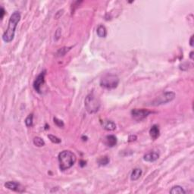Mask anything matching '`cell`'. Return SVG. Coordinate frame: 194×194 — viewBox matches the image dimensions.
<instances>
[{"label": "cell", "instance_id": "cell-14", "mask_svg": "<svg viewBox=\"0 0 194 194\" xmlns=\"http://www.w3.org/2000/svg\"><path fill=\"white\" fill-rule=\"evenodd\" d=\"M97 35L99 36V37L104 38L106 37L107 35V30L105 27L103 26V25H99L98 27H97Z\"/></svg>", "mask_w": 194, "mask_h": 194}, {"label": "cell", "instance_id": "cell-18", "mask_svg": "<svg viewBox=\"0 0 194 194\" xmlns=\"http://www.w3.org/2000/svg\"><path fill=\"white\" fill-rule=\"evenodd\" d=\"M33 121H34V115L30 114L25 119V124L27 127H32L33 126Z\"/></svg>", "mask_w": 194, "mask_h": 194}, {"label": "cell", "instance_id": "cell-4", "mask_svg": "<svg viewBox=\"0 0 194 194\" xmlns=\"http://www.w3.org/2000/svg\"><path fill=\"white\" fill-rule=\"evenodd\" d=\"M119 84V78L115 75H106L103 77L100 80L101 86L105 89H115L118 86Z\"/></svg>", "mask_w": 194, "mask_h": 194}, {"label": "cell", "instance_id": "cell-24", "mask_svg": "<svg viewBox=\"0 0 194 194\" xmlns=\"http://www.w3.org/2000/svg\"><path fill=\"white\" fill-rule=\"evenodd\" d=\"M5 12H6V11H5V9H4L2 7L1 8V9H0V13H1V19L3 18L4 15H5Z\"/></svg>", "mask_w": 194, "mask_h": 194}, {"label": "cell", "instance_id": "cell-17", "mask_svg": "<svg viewBox=\"0 0 194 194\" xmlns=\"http://www.w3.org/2000/svg\"><path fill=\"white\" fill-rule=\"evenodd\" d=\"M34 145L38 146V147H42L43 146H45V142H44V140H43L41 137H39V136L34 137Z\"/></svg>", "mask_w": 194, "mask_h": 194}, {"label": "cell", "instance_id": "cell-10", "mask_svg": "<svg viewBox=\"0 0 194 194\" xmlns=\"http://www.w3.org/2000/svg\"><path fill=\"white\" fill-rule=\"evenodd\" d=\"M149 135H150L151 138L153 140H156L159 137V135H160V130H159V127L158 125L154 124L152 126L150 130H149Z\"/></svg>", "mask_w": 194, "mask_h": 194}, {"label": "cell", "instance_id": "cell-1", "mask_svg": "<svg viewBox=\"0 0 194 194\" xmlns=\"http://www.w3.org/2000/svg\"><path fill=\"white\" fill-rule=\"evenodd\" d=\"M21 14L19 11H15L10 17L8 21V26L7 30L2 35V39L6 43H10L14 39L15 34V30L17 27L18 24L21 20Z\"/></svg>", "mask_w": 194, "mask_h": 194}, {"label": "cell", "instance_id": "cell-19", "mask_svg": "<svg viewBox=\"0 0 194 194\" xmlns=\"http://www.w3.org/2000/svg\"><path fill=\"white\" fill-rule=\"evenodd\" d=\"M48 138L50 140L51 142H52L53 143H61V140H60L59 138H58L57 136H54V135H52V134H49L48 135Z\"/></svg>", "mask_w": 194, "mask_h": 194}, {"label": "cell", "instance_id": "cell-12", "mask_svg": "<svg viewBox=\"0 0 194 194\" xmlns=\"http://www.w3.org/2000/svg\"><path fill=\"white\" fill-rule=\"evenodd\" d=\"M105 144L109 147H113L117 144V137L114 135H108L105 137Z\"/></svg>", "mask_w": 194, "mask_h": 194}, {"label": "cell", "instance_id": "cell-7", "mask_svg": "<svg viewBox=\"0 0 194 194\" xmlns=\"http://www.w3.org/2000/svg\"><path fill=\"white\" fill-rule=\"evenodd\" d=\"M45 75H46V71L41 72V74H39L38 75V77L36 78V80H34V84H33V86H34V89L35 90V91L38 93H42L41 92V86L44 83V79H45Z\"/></svg>", "mask_w": 194, "mask_h": 194}, {"label": "cell", "instance_id": "cell-9", "mask_svg": "<svg viewBox=\"0 0 194 194\" xmlns=\"http://www.w3.org/2000/svg\"><path fill=\"white\" fill-rule=\"evenodd\" d=\"M159 158V154L157 152L153 151L150 153H146V155H144L143 159L146 162H154L156 160H158Z\"/></svg>", "mask_w": 194, "mask_h": 194}, {"label": "cell", "instance_id": "cell-8", "mask_svg": "<svg viewBox=\"0 0 194 194\" xmlns=\"http://www.w3.org/2000/svg\"><path fill=\"white\" fill-rule=\"evenodd\" d=\"M5 187L10 190L16 191V192H23L24 188L21 187V185L16 181H7L5 183Z\"/></svg>", "mask_w": 194, "mask_h": 194}, {"label": "cell", "instance_id": "cell-20", "mask_svg": "<svg viewBox=\"0 0 194 194\" xmlns=\"http://www.w3.org/2000/svg\"><path fill=\"white\" fill-rule=\"evenodd\" d=\"M70 49H71L70 48H66V47L62 48L61 49H59V50L58 51V52H57V56H65V55L66 53H67V52L70 50Z\"/></svg>", "mask_w": 194, "mask_h": 194}, {"label": "cell", "instance_id": "cell-5", "mask_svg": "<svg viewBox=\"0 0 194 194\" xmlns=\"http://www.w3.org/2000/svg\"><path fill=\"white\" fill-rule=\"evenodd\" d=\"M175 98V93L172 91L164 92V93L156 97L154 100L152 102L151 105L153 106H158L161 105L167 104V103L172 102Z\"/></svg>", "mask_w": 194, "mask_h": 194}, {"label": "cell", "instance_id": "cell-21", "mask_svg": "<svg viewBox=\"0 0 194 194\" xmlns=\"http://www.w3.org/2000/svg\"><path fill=\"white\" fill-rule=\"evenodd\" d=\"M53 121H54V123L56 124L58 127H64V123L62 120L58 119V118H53Z\"/></svg>", "mask_w": 194, "mask_h": 194}, {"label": "cell", "instance_id": "cell-11", "mask_svg": "<svg viewBox=\"0 0 194 194\" xmlns=\"http://www.w3.org/2000/svg\"><path fill=\"white\" fill-rule=\"evenodd\" d=\"M143 174V171L140 168H134V169L133 170L132 172H131V180L133 181H137V180L141 177Z\"/></svg>", "mask_w": 194, "mask_h": 194}, {"label": "cell", "instance_id": "cell-3", "mask_svg": "<svg viewBox=\"0 0 194 194\" xmlns=\"http://www.w3.org/2000/svg\"><path fill=\"white\" fill-rule=\"evenodd\" d=\"M84 106L90 114H93L99 111L100 108V101L94 95L93 93H90L84 101Z\"/></svg>", "mask_w": 194, "mask_h": 194}, {"label": "cell", "instance_id": "cell-23", "mask_svg": "<svg viewBox=\"0 0 194 194\" xmlns=\"http://www.w3.org/2000/svg\"><path fill=\"white\" fill-rule=\"evenodd\" d=\"M137 139L136 135H130L128 137V142H134Z\"/></svg>", "mask_w": 194, "mask_h": 194}, {"label": "cell", "instance_id": "cell-27", "mask_svg": "<svg viewBox=\"0 0 194 194\" xmlns=\"http://www.w3.org/2000/svg\"><path fill=\"white\" fill-rule=\"evenodd\" d=\"M193 54H194V52H193V51H192V52H190V59L191 60H193Z\"/></svg>", "mask_w": 194, "mask_h": 194}, {"label": "cell", "instance_id": "cell-15", "mask_svg": "<svg viewBox=\"0 0 194 194\" xmlns=\"http://www.w3.org/2000/svg\"><path fill=\"white\" fill-rule=\"evenodd\" d=\"M170 193L172 194H184L186 193V191L184 190V189L181 186H174V187H172L170 190Z\"/></svg>", "mask_w": 194, "mask_h": 194}, {"label": "cell", "instance_id": "cell-2", "mask_svg": "<svg viewBox=\"0 0 194 194\" xmlns=\"http://www.w3.org/2000/svg\"><path fill=\"white\" fill-rule=\"evenodd\" d=\"M59 168L62 171L69 169L75 164L76 162V155L69 150H64L58 154Z\"/></svg>", "mask_w": 194, "mask_h": 194}, {"label": "cell", "instance_id": "cell-13", "mask_svg": "<svg viewBox=\"0 0 194 194\" xmlns=\"http://www.w3.org/2000/svg\"><path fill=\"white\" fill-rule=\"evenodd\" d=\"M103 127L106 131H112L115 130L116 124L112 121H105L103 122Z\"/></svg>", "mask_w": 194, "mask_h": 194}, {"label": "cell", "instance_id": "cell-26", "mask_svg": "<svg viewBox=\"0 0 194 194\" xmlns=\"http://www.w3.org/2000/svg\"><path fill=\"white\" fill-rule=\"evenodd\" d=\"M80 167H84V166H85V165H86V162H85V161H83V160H81L80 162Z\"/></svg>", "mask_w": 194, "mask_h": 194}, {"label": "cell", "instance_id": "cell-6", "mask_svg": "<svg viewBox=\"0 0 194 194\" xmlns=\"http://www.w3.org/2000/svg\"><path fill=\"white\" fill-rule=\"evenodd\" d=\"M153 112L151 111L147 110V109H144V108H134L131 111V115L133 118L136 120V121H141L142 120L145 119L146 117L152 114Z\"/></svg>", "mask_w": 194, "mask_h": 194}, {"label": "cell", "instance_id": "cell-16", "mask_svg": "<svg viewBox=\"0 0 194 194\" xmlns=\"http://www.w3.org/2000/svg\"><path fill=\"white\" fill-rule=\"evenodd\" d=\"M109 162V158L108 156H103L100 157L98 160H97V163L101 165V166H105V165H107Z\"/></svg>", "mask_w": 194, "mask_h": 194}, {"label": "cell", "instance_id": "cell-25", "mask_svg": "<svg viewBox=\"0 0 194 194\" xmlns=\"http://www.w3.org/2000/svg\"><path fill=\"white\" fill-rule=\"evenodd\" d=\"M190 45L192 47H193V35L191 36L190 39Z\"/></svg>", "mask_w": 194, "mask_h": 194}, {"label": "cell", "instance_id": "cell-22", "mask_svg": "<svg viewBox=\"0 0 194 194\" xmlns=\"http://www.w3.org/2000/svg\"><path fill=\"white\" fill-rule=\"evenodd\" d=\"M61 37V29L60 28H58L57 30H56V34H55V38H56V41H57L58 39Z\"/></svg>", "mask_w": 194, "mask_h": 194}]
</instances>
